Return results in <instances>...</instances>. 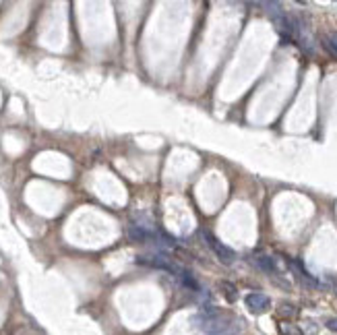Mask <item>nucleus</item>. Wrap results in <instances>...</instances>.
I'll list each match as a JSON object with an SVG mask.
<instances>
[{
    "label": "nucleus",
    "instance_id": "nucleus-11",
    "mask_svg": "<svg viewBox=\"0 0 337 335\" xmlns=\"http://www.w3.org/2000/svg\"><path fill=\"white\" fill-rule=\"evenodd\" d=\"M327 329L337 333V319H327Z\"/></svg>",
    "mask_w": 337,
    "mask_h": 335
},
{
    "label": "nucleus",
    "instance_id": "nucleus-10",
    "mask_svg": "<svg viewBox=\"0 0 337 335\" xmlns=\"http://www.w3.org/2000/svg\"><path fill=\"white\" fill-rule=\"evenodd\" d=\"M279 312H282L284 317H294L296 315V308L292 304H282V308H279Z\"/></svg>",
    "mask_w": 337,
    "mask_h": 335
},
{
    "label": "nucleus",
    "instance_id": "nucleus-5",
    "mask_svg": "<svg viewBox=\"0 0 337 335\" xmlns=\"http://www.w3.org/2000/svg\"><path fill=\"white\" fill-rule=\"evenodd\" d=\"M178 279L180 282L188 288V290H193V292H201V286H199V282L195 279V275L188 271V269H182L180 267V271H178Z\"/></svg>",
    "mask_w": 337,
    "mask_h": 335
},
{
    "label": "nucleus",
    "instance_id": "nucleus-3",
    "mask_svg": "<svg viewBox=\"0 0 337 335\" xmlns=\"http://www.w3.org/2000/svg\"><path fill=\"white\" fill-rule=\"evenodd\" d=\"M127 236H129L133 242H149V240H157L155 230H149V228H145V226H139V223H133V226H129Z\"/></svg>",
    "mask_w": 337,
    "mask_h": 335
},
{
    "label": "nucleus",
    "instance_id": "nucleus-2",
    "mask_svg": "<svg viewBox=\"0 0 337 335\" xmlns=\"http://www.w3.org/2000/svg\"><path fill=\"white\" fill-rule=\"evenodd\" d=\"M244 302H246V308H248L250 312H255V315L267 312V310L271 308V300H269L265 294H261V292H252V294H248V296L244 298Z\"/></svg>",
    "mask_w": 337,
    "mask_h": 335
},
{
    "label": "nucleus",
    "instance_id": "nucleus-1",
    "mask_svg": "<svg viewBox=\"0 0 337 335\" xmlns=\"http://www.w3.org/2000/svg\"><path fill=\"white\" fill-rule=\"evenodd\" d=\"M201 236H203L205 244L215 253V257L219 259V263H223V265H232V263L236 261V253H234L230 246H226L223 242H219L211 232H201Z\"/></svg>",
    "mask_w": 337,
    "mask_h": 335
},
{
    "label": "nucleus",
    "instance_id": "nucleus-4",
    "mask_svg": "<svg viewBox=\"0 0 337 335\" xmlns=\"http://www.w3.org/2000/svg\"><path fill=\"white\" fill-rule=\"evenodd\" d=\"M252 263H255V267H259L261 271H265V273H269V275L277 273L275 259H271V257H267V255H257V257H252Z\"/></svg>",
    "mask_w": 337,
    "mask_h": 335
},
{
    "label": "nucleus",
    "instance_id": "nucleus-9",
    "mask_svg": "<svg viewBox=\"0 0 337 335\" xmlns=\"http://www.w3.org/2000/svg\"><path fill=\"white\" fill-rule=\"evenodd\" d=\"M325 46H327V50H329L331 54H335V56H337V33L327 35V37H325Z\"/></svg>",
    "mask_w": 337,
    "mask_h": 335
},
{
    "label": "nucleus",
    "instance_id": "nucleus-6",
    "mask_svg": "<svg viewBox=\"0 0 337 335\" xmlns=\"http://www.w3.org/2000/svg\"><path fill=\"white\" fill-rule=\"evenodd\" d=\"M219 290H221V294L226 296L230 302H236V300H238V290H236L234 284H230V282H219Z\"/></svg>",
    "mask_w": 337,
    "mask_h": 335
},
{
    "label": "nucleus",
    "instance_id": "nucleus-7",
    "mask_svg": "<svg viewBox=\"0 0 337 335\" xmlns=\"http://www.w3.org/2000/svg\"><path fill=\"white\" fill-rule=\"evenodd\" d=\"M292 267H294V269L300 273V279H302V282H304L306 286H312V288L317 286V279H314V277H312V275H310V273H308V271L302 267V263H296V261H292Z\"/></svg>",
    "mask_w": 337,
    "mask_h": 335
},
{
    "label": "nucleus",
    "instance_id": "nucleus-8",
    "mask_svg": "<svg viewBox=\"0 0 337 335\" xmlns=\"http://www.w3.org/2000/svg\"><path fill=\"white\" fill-rule=\"evenodd\" d=\"M279 333H282V335H304V333L300 331V327H296V325H288V323L279 325Z\"/></svg>",
    "mask_w": 337,
    "mask_h": 335
},
{
    "label": "nucleus",
    "instance_id": "nucleus-12",
    "mask_svg": "<svg viewBox=\"0 0 337 335\" xmlns=\"http://www.w3.org/2000/svg\"><path fill=\"white\" fill-rule=\"evenodd\" d=\"M209 335H238V333H234L232 329H226V331H219V333H209Z\"/></svg>",
    "mask_w": 337,
    "mask_h": 335
}]
</instances>
